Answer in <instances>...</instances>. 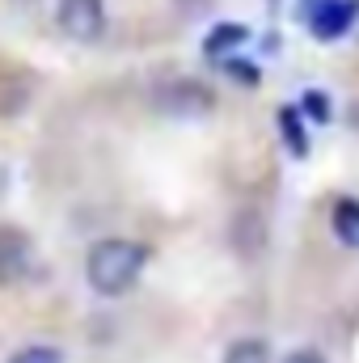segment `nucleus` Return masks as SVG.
Returning <instances> with one entry per match:
<instances>
[{"mask_svg": "<svg viewBox=\"0 0 359 363\" xmlns=\"http://www.w3.org/2000/svg\"><path fill=\"white\" fill-rule=\"evenodd\" d=\"M250 43V30L245 26H237V21H224V26H216L211 34H207V60H228V55H237L241 47Z\"/></svg>", "mask_w": 359, "mask_h": 363, "instance_id": "obj_5", "label": "nucleus"}, {"mask_svg": "<svg viewBox=\"0 0 359 363\" xmlns=\"http://www.w3.org/2000/svg\"><path fill=\"white\" fill-rule=\"evenodd\" d=\"M157 110L174 118H207L216 110V93L199 81H174L157 93Z\"/></svg>", "mask_w": 359, "mask_h": 363, "instance_id": "obj_3", "label": "nucleus"}, {"mask_svg": "<svg viewBox=\"0 0 359 363\" xmlns=\"http://www.w3.org/2000/svg\"><path fill=\"white\" fill-rule=\"evenodd\" d=\"M9 363H64V355L55 347H21Z\"/></svg>", "mask_w": 359, "mask_h": 363, "instance_id": "obj_10", "label": "nucleus"}, {"mask_svg": "<svg viewBox=\"0 0 359 363\" xmlns=\"http://www.w3.org/2000/svg\"><path fill=\"white\" fill-rule=\"evenodd\" d=\"M21 271H26V241L17 233L0 228V283L17 279Z\"/></svg>", "mask_w": 359, "mask_h": 363, "instance_id": "obj_6", "label": "nucleus"}, {"mask_svg": "<svg viewBox=\"0 0 359 363\" xmlns=\"http://www.w3.org/2000/svg\"><path fill=\"white\" fill-rule=\"evenodd\" d=\"M148 262V250L140 241H123V237H110V241H97L85 258V279L97 296H127L136 287V279L144 274Z\"/></svg>", "mask_w": 359, "mask_h": 363, "instance_id": "obj_1", "label": "nucleus"}, {"mask_svg": "<svg viewBox=\"0 0 359 363\" xmlns=\"http://www.w3.org/2000/svg\"><path fill=\"white\" fill-rule=\"evenodd\" d=\"M224 363H270V351H267V342H258V338H237L224 351Z\"/></svg>", "mask_w": 359, "mask_h": 363, "instance_id": "obj_8", "label": "nucleus"}, {"mask_svg": "<svg viewBox=\"0 0 359 363\" xmlns=\"http://www.w3.org/2000/svg\"><path fill=\"white\" fill-rule=\"evenodd\" d=\"M304 110H313V118H317V123H326V118H330V101H326L321 93H304Z\"/></svg>", "mask_w": 359, "mask_h": 363, "instance_id": "obj_11", "label": "nucleus"}, {"mask_svg": "<svg viewBox=\"0 0 359 363\" xmlns=\"http://www.w3.org/2000/svg\"><path fill=\"white\" fill-rule=\"evenodd\" d=\"M359 17V0H313L309 9H304V21H309V30L317 34V38H343L351 26H355Z\"/></svg>", "mask_w": 359, "mask_h": 363, "instance_id": "obj_4", "label": "nucleus"}, {"mask_svg": "<svg viewBox=\"0 0 359 363\" xmlns=\"http://www.w3.org/2000/svg\"><path fill=\"white\" fill-rule=\"evenodd\" d=\"M55 21L72 43H97L106 34V0H60Z\"/></svg>", "mask_w": 359, "mask_h": 363, "instance_id": "obj_2", "label": "nucleus"}, {"mask_svg": "<svg viewBox=\"0 0 359 363\" xmlns=\"http://www.w3.org/2000/svg\"><path fill=\"white\" fill-rule=\"evenodd\" d=\"M334 237L347 250H359V199H338L334 203Z\"/></svg>", "mask_w": 359, "mask_h": 363, "instance_id": "obj_7", "label": "nucleus"}, {"mask_svg": "<svg viewBox=\"0 0 359 363\" xmlns=\"http://www.w3.org/2000/svg\"><path fill=\"white\" fill-rule=\"evenodd\" d=\"M279 127H283V135H287L292 152H296V157H304V152H309V135L300 131V123H296V110H292V106H283V110H279Z\"/></svg>", "mask_w": 359, "mask_h": 363, "instance_id": "obj_9", "label": "nucleus"}, {"mask_svg": "<svg viewBox=\"0 0 359 363\" xmlns=\"http://www.w3.org/2000/svg\"><path fill=\"white\" fill-rule=\"evenodd\" d=\"M283 363H326V359H321V351H313V347H300V351H292Z\"/></svg>", "mask_w": 359, "mask_h": 363, "instance_id": "obj_12", "label": "nucleus"}]
</instances>
